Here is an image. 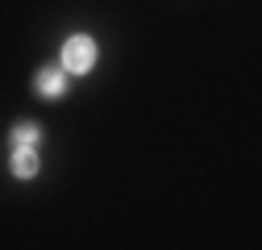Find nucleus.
I'll return each instance as SVG.
<instances>
[{"mask_svg": "<svg viewBox=\"0 0 262 250\" xmlns=\"http://www.w3.org/2000/svg\"><path fill=\"white\" fill-rule=\"evenodd\" d=\"M96 67V42L88 34H71L62 42V71L67 75H88Z\"/></svg>", "mask_w": 262, "mask_h": 250, "instance_id": "1", "label": "nucleus"}, {"mask_svg": "<svg viewBox=\"0 0 262 250\" xmlns=\"http://www.w3.org/2000/svg\"><path fill=\"white\" fill-rule=\"evenodd\" d=\"M38 171H42L38 150H34V146H13V175H17V179H34Z\"/></svg>", "mask_w": 262, "mask_h": 250, "instance_id": "2", "label": "nucleus"}, {"mask_svg": "<svg viewBox=\"0 0 262 250\" xmlns=\"http://www.w3.org/2000/svg\"><path fill=\"white\" fill-rule=\"evenodd\" d=\"M34 88L42 92V96H62V92H67V71H58V67H42L38 75H34Z\"/></svg>", "mask_w": 262, "mask_h": 250, "instance_id": "3", "label": "nucleus"}, {"mask_svg": "<svg viewBox=\"0 0 262 250\" xmlns=\"http://www.w3.org/2000/svg\"><path fill=\"white\" fill-rule=\"evenodd\" d=\"M38 142H42V125H34V121L13 125V146H34L38 150Z\"/></svg>", "mask_w": 262, "mask_h": 250, "instance_id": "4", "label": "nucleus"}]
</instances>
